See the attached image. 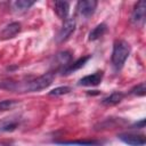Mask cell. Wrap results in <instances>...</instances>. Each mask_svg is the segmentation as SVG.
<instances>
[{
  "instance_id": "obj_1",
  "label": "cell",
  "mask_w": 146,
  "mask_h": 146,
  "mask_svg": "<svg viewBox=\"0 0 146 146\" xmlns=\"http://www.w3.org/2000/svg\"><path fill=\"white\" fill-rule=\"evenodd\" d=\"M52 81H54V73L48 72L27 81L2 80L0 81V89L14 91V92H36L48 88L52 83Z\"/></svg>"
},
{
  "instance_id": "obj_2",
  "label": "cell",
  "mask_w": 146,
  "mask_h": 146,
  "mask_svg": "<svg viewBox=\"0 0 146 146\" xmlns=\"http://www.w3.org/2000/svg\"><path fill=\"white\" fill-rule=\"evenodd\" d=\"M130 44L124 40H116L113 44L112 51V64L115 70H120L130 55Z\"/></svg>"
},
{
  "instance_id": "obj_3",
  "label": "cell",
  "mask_w": 146,
  "mask_h": 146,
  "mask_svg": "<svg viewBox=\"0 0 146 146\" xmlns=\"http://www.w3.org/2000/svg\"><path fill=\"white\" fill-rule=\"evenodd\" d=\"M145 19H146V2L144 0H140L136 3L132 10L131 23L137 27H141L145 24Z\"/></svg>"
},
{
  "instance_id": "obj_4",
  "label": "cell",
  "mask_w": 146,
  "mask_h": 146,
  "mask_svg": "<svg viewBox=\"0 0 146 146\" xmlns=\"http://www.w3.org/2000/svg\"><path fill=\"white\" fill-rule=\"evenodd\" d=\"M75 25L76 24H75V19L74 18H66L64 21L63 26L60 27V30L58 31V33H57V35L55 38L56 42L62 43V42L66 41L71 36V34L75 31Z\"/></svg>"
},
{
  "instance_id": "obj_5",
  "label": "cell",
  "mask_w": 146,
  "mask_h": 146,
  "mask_svg": "<svg viewBox=\"0 0 146 146\" xmlns=\"http://www.w3.org/2000/svg\"><path fill=\"white\" fill-rule=\"evenodd\" d=\"M71 63H72V54L67 50H64V51L57 52L54 56L51 64H52V66L55 67L56 71L63 72Z\"/></svg>"
},
{
  "instance_id": "obj_6",
  "label": "cell",
  "mask_w": 146,
  "mask_h": 146,
  "mask_svg": "<svg viewBox=\"0 0 146 146\" xmlns=\"http://www.w3.org/2000/svg\"><path fill=\"white\" fill-rule=\"evenodd\" d=\"M119 139L129 146H144L146 144V138L144 135L137 133H120Z\"/></svg>"
},
{
  "instance_id": "obj_7",
  "label": "cell",
  "mask_w": 146,
  "mask_h": 146,
  "mask_svg": "<svg viewBox=\"0 0 146 146\" xmlns=\"http://www.w3.org/2000/svg\"><path fill=\"white\" fill-rule=\"evenodd\" d=\"M97 8V1L96 0H83V1H79L76 9L79 11V14L83 17H90L95 10Z\"/></svg>"
},
{
  "instance_id": "obj_8",
  "label": "cell",
  "mask_w": 146,
  "mask_h": 146,
  "mask_svg": "<svg viewBox=\"0 0 146 146\" xmlns=\"http://www.w3.org/2000/svg\"><path fill=\"white\" fill-rule=\"evenodd\" d=\"M21 124L18 116H9L0 120V132H11L16 130Z\"/></svg>"
},
{
  "instance_id": "obj_9",
  "label": "cell",
  "mask_w": 146,
  "mask_h": 146,
  "mask_svg": "<svg viewBox=\"0 0 146 146\" xmlns=\"http://www.w3.org/2000/svg\"><path fill=\"white\" fill-rule=\"evenodd\" d=\"M22 30V25L19 22H13L8 25H6L2 31L0 32V38L3 39V40H7V39H11L14 38L17 33H19Z\"/></svg>"
},
{
  "instance_id": "obj_10",
  "label": "cell",
  "mask_w": 146,
  "mask_h": 146,
  "mask_svg": "<svg viewBox=\"0 0 146 146\" xmlns=\"http://www.w3.org/2000/svg\"><path fill=\"white\" fill-rule=\"evenodd\" d=\"M103 80V72L98 71L94 74L86 75L79 80V86H84V87H94L98 86Z\"/></svg>"
},
{
  "instance_id": "obj_11",
  "label": "cell",
  "mask_w": 146,
  "mask_h": 146,
  "mask_svg": "<svg viewBox=\"0 0 146 146\" xmlns=\"http://www.w3.org/2000/svg\"><path fill=\"white\" fill-rule=\"evenodd\" d=\"M91 58V56L90 55H88V56H84V57H81V58H79V59H76L75 62H73V63H71L63 72H62V74H64V75H67V74H71L72 72H74V71H76V70H79V68H81L89 59Z\"/></svg>"
},
{
  "instance_id": "obj_12",
  "label": "cell",
  "mask_w": 146,
  "mask_h": 146,
  "mask_svg": "<svg viewBox=\"0 0 146 146\" xmlns=\"http://www.w3.org/2000/svg\"><path fill=\"white\" fill-rule=\"evenodd\" d=\"M55 13L60 19H66L68 11H70V5L66 1H55Z\"/></svg>"
},
{
  "instance_id": "obj_13",
  "label": "cell",
  "mask_w": 146,
  "mask_h": 146,
  "mask_svg": "<svg viewBox=\"0 0 146 146\" xmlns=\"http://www.w3.org/2000/svg\"><path fill=\"white\" fill-rule=\"evenodd\" d=\"M123 98H124V94L122 91H114L111 95H108L107 97H105L102 100V103L106 106H113V105H116V104L121 103Z\"/></svg>"
},
{
  "instance_id": "obj_14",
  "label": "cell",
  "mask_w": 146,
  "mask_h": 146,
  "mask_svg": "<svg viewBox=\"0 0 146 146\" xmlns=\"http://www.w3.org/2000/svg\"><path fill=\"white\" fill-rule=\"evenodd\" d=\"M106 31H107V25H106L105 23H100V24H98L96 27H94V30L90 31L88 39H89L90 41L97 40V39H99L100 36H103V35L106 33Z\"/></svg>"
},
{
  "instance_id": "obj_15",
  "label": "cell",
  "mask_w": 146,
  "mask_h": 146,
  "mask_svg": "<svg viewBox=\"0 0 146 146\" xmlns=\"http://www.w3.org/2000/svg\"><path fill=\"white\" fill-rule=\"evenodd\" d=\"M59 145H80V146H98L97 140H75V141H56Z\"/></svg>"
},
{
  "instance_id": "obj_16",
  "label": "cell",
  "mask_w": 146,
  "mask_h": 146,
  "mask_svg": "<svg viewBox=\"0 0 146 146\" xmlns=\"http://www.w3.org/2000/svg\"><path fill=\"white\" fill-rule=\"evenodd\" d=\"M35 2L31 1V0H17L14 2V7L17 11H26L27 9H30Z\"/></svg>"
},
{
  "instance_id": "obj_17",
  "label": "cell",
  "mask_w": 146,
  "mask_h": 146,
  "mask_svg": "<svg viewBox=\"0 0 146 146\" xmlns=\"http://www.w3.org/2000/svg\"><path fill=\"white\" fill-rule=\"evenodd\" d=\"M71 90H72L71 87H68V86H62V87H57V88L52 89V90L49 91L48 94H49L50 96H62V95L68 94Z\"/></svg>"
},
{
  "instance_id": "obj_18",
  "label": "cell",
  "mask_w": 146,
  "mask_h": 146,
  "mask_svg": "<svg viewBox=\"0 0 146 146\" xmlns=\"http://www.w3.org/2000/svg\"><path fill=\"white\" fill-rule=\"evenodd\" d=\"M130 94L135 95V96H145V94H146V84H145V82H141V83L135 86L130 90Z\"/></svg>"
},
{
  "instance_id": "obj_19",
  "label": "cell",
  "mask_w": 146,
  "mask_h": 146,
  "mask_svg": "<svg viewBox=\"0 0 146 146\" xmlns=\"http://www.w3.org/2000/svg\"><path fill=\"white\" fill-rule=\"evenodd\" d=\"M17 100L15 99H6V100H2L0 102V112H5V111H8V110H11L15 105H17Z\"/></svg>"
},
{
  "instance_id": "obj_20",
  "label": "cell",
  "mask_w": 146,
  "mask_h": 146,
  "mask_svg": "<svg viewBox=\"0 0 146 146\" xmlns=\"http://www.w3.org/2000/svg\"><path fill=\"white\" fill-rule=\"evenodd\" d=\"M143 128H145V119H141L140 121L131 125V129H143Z\"/></svg>"
}]
</instances>
